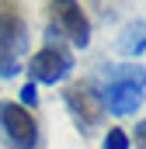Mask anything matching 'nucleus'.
Segmentation results:
<instances>
[{"label":"nucleus","mask_w":146,"mask_h":149,"mask_svg":"<svg viewBox=\"0 0 146 149\" xmlns=\"http://www.w3.org/2000/svg\"><path fill=\"white\" fill-rule=\"evenodd\" d=\"M28 14L21 0H0V80H14L28 59Z\"/></svg>","instance_id":"obj_1"},{"label":"nucleus","mask_w":146,"mask_h":149,"mask_svg":"<svg viewBox=\"0 0 146 149\" xmlns=\"http://www.w3.org/2000/svg\"><path fill=\"white\" fill-rule=\"evenodd\" d=\"M101 73L108 76L98 87L101 101H105V111L136 114L143 108V66L139 63H111V66H101Z\"/></svg>","instance_id":"obj_2"},{"label":"nucleus","mask_w":146,"mask_h":149,"mask_svg":"<svg viewBox=\"0 0 146 149\" xmlns=\"http://www.w3.org/2000/svg\"><path fill=\"white\" fill-rule=\"evenodd\" d=\"M73 63L77 59H73L70 45L49 28L45 31V45L28 59V83H49V87L52 83H63L73 73Z\"/></svg>","instance_id":"obj_3"},{"label":"nucleus","mask_w":146,"mask_h":149,"mask_svg":"<svg viewBox=\"0 0 146 149\" xmlns=\"http://www.w3.org/2000/svg\"><path fill=\"white\" fill-rule=\"evenodd\" d=\"M63 101H66V111L73 114V125L80 128V135H91L101 121H105V101H101V90L94 80H77L63 90Z\"/></svg>","instance_id":"obj_4"},{"label":"nucleus","mask_w":146,"mask_h":149,"mask_svg":"<svg viewBox=\"0 0 146 149\" xmlns=\"http://www.w3.org/2000/svg\"><path fill=\"white\" fill-rule=\"evenodd\" d=\"M49 28L80 52L91 45V31H94L80 0H49Z\"/></svg>","instance_id":"obj_5"},{"label":"nucleus","mask_w":146,"mask_h":149,"mask_svg":"<svg viewBox=\"0 0 146 149\" xmlns=\"http://www.w3.org/2000/svg\"><path fill=\"white\" fill-rule=\"evenodd\" d=\"M0 135L11 149H38L42 142V128L35 114L21 108L18 101H0Z\"/></svg>","instance_id":"obj_6"},{"label":"nucleus","mask_w":146,"mask_h":149,"mask_svg":"<svg viewBox=\"0 0 146 149\" xmlns=\"http://www.w3.org/2000/svg\"><path fill=\"white\" fill-rule=\"evenodd\" d=\"M118 49H122V56H129V59H139L146 49V35H143V21H132L122 38H118Z\"/></svg>","instance_id":"obj_7"},{"label":"nucleus","mask_w":146,"mask_h":149,"mask_svg":"<svg viewBox=\"0 0 146 149\" xmlns=\"http://www.w3.org/2000/svg\"><path fill=\"white\" fill-rule=\"evenodd\" d=\"M132 142H129V135L122 132V128H108V135H105V142H101V149H129Z\"/></svg>","instance_id":"obj_8"},{"label":"nucleus","mask_w":146,"mask_h":149,"mask_svg":"<svg viewBox=\"0 0 146 149\" xmlns=\"http://www.w3.org/2000/svg\"><path fill=\"white\" fill-rule=\"evenodd\" d=\"M18 104H21V108H28V111L38 104V90H35V83H25V87L18 90Z\"/></svg>","instance_id":"obj_9"},{"label":"nucleus","mask_w":146,"mask_h":149,"mask_svg":"<svg viewBox=\"0 0 146 149\" xmlns=\"http://www.w3.org/2000/svg\"><path fill=\"white\" fill-rule=\"evenodd\" d=\"M143 132H146V125L136 121V135H132V139H136V149H143Z\"/></svg>","instance_id":"obj_10"}]
</instances>
